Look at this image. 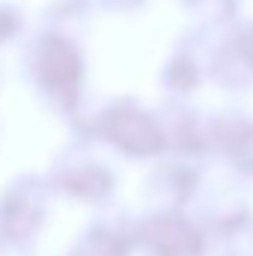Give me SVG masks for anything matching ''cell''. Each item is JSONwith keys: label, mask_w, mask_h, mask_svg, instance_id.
I'll return each instance as SVG.
<instances>
[{"label": "cell", "mask_w": 253, "mask_h": 256, "mask_svg": "<svg viewBox=\"0 0 253 256\" xmlns=\"http://www.w3.org/2000/svg\"><path fill=\"white\" fill-rule=\"evenodd\" d=\"M18 33H21V15H18V9L0 3V45L9 42V39H15Z\"/></svg>", "instance_id": "obj_2"}, {"label": "cell", "mask_w": 253, "mask_h": 256, "mask_svg": "<svg viewBox=\"0 0 253 256\" xmlns=\"http://www.w3.org/2000/svg\"><path fill=\"white\" fill-rule=\"evenodd\" d=\"M30 72L39 84V90L66 104L72 98V90L78 84V74H80V60H78V51L66 42L63 36L57 33H45L33 51H30Z\"/></svg>", "instance_id": "obj_1"}]
</instances>
